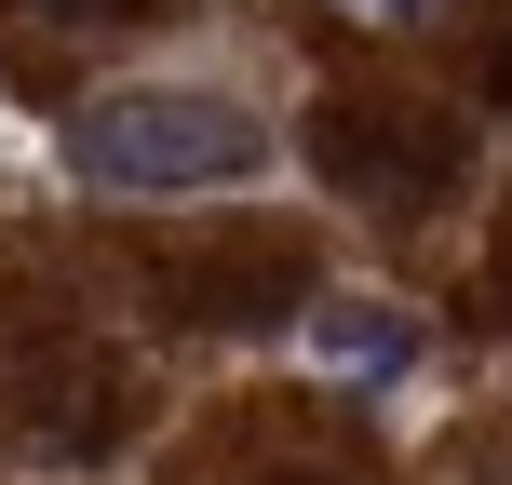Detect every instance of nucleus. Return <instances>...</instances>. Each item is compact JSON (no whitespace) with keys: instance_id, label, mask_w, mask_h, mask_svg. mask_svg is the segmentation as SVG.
Returning a JSON list of instances; mask_svg holds the SVG:
<instances>
[{"instance_id":"f257e3e1","label":"nucleus","mask_w":512,"mask_h":485,"mask_svg":"<svg viewBox=\"0 0 512 485\" xmlns=\"http://www.w3.org/2000/svg\"><path fill=\"white\" fill-rule=\"evenodd\" d=\"M68 176L108 203H203V189L270 176V122L216 81H122L68 122Z\"/></svg>"},{"instance_id":"f03ea898","label":"nucleus","mask_w":512,"mask_h":485,"mask_svg":"<svg viewBox=\"0 0 512 485\" xmlns=\"http://www.w3.org/2000/svg\"><path fill=\"white\" fill-rule=\"evenodd\" d=\"M445 162H459V135L418 122V108H324V176H337V189H364V203H391V216L432 203Z\"/></svg>"},{"instance_id":"7ed1b4c3","label":"nucleus","mask_w":512,"mask_h":485,"mask_svg":"<svg viewBox=\"0 0 512 485\" xmlns=\"http://www.w3.org/2000/svg\"><path fill=\"white\" fill-rule=\"evenodd\" d=\"M297 351L324 364L337 391H405V378H418V351H432V324H418L405 297H364V283H337V297H310Z\"/></svg>"},{"instance_id":"20e7f679","label":"nucleus","mask_w":512,"mask_h":485,"mask_svg":"<svg viewBox=\"0 0 512 485\" xmlns=\"http://www.w3.org/2000/svg\"><path fill=\"white\" fill-rule=\"evenodd\" d=\"M27 14H54V27H108L122 0H27Z\"/></svg>"},{"instance_id":"39448f33","label":"nucleus","mask_w":512,"mask_h":485,"mask_svg":"<svg viewBox=\"0 0 512 485\" xmlns=\"http://www.w3.org/2000/svg\"><path fill=\"white\" fill-rule=\"evenodd\" d=\"M351 14H418V0H351Z\"/></svg>"}]
</instances>
